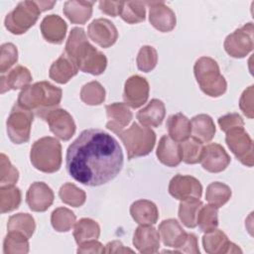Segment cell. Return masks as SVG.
Listing matches in <instances>:
<instances>
[{"label":"cell","mask_w":254,"mask_h":254,"mask_svg":"<svg viewBox=\"0 0 254 254\" xmlns=\"http://www.w3.org/2000/svg\"><path fill=\"white\" fill-rule=\"evenodd\" d=\"M123 162L118 141L97 128L83 130L68 146L65 155L68 175L88 187H98L112 181L121 172Z\"/></svg>","instance_id":"obj_1"},{"label":"cell","mask_w":254,"mask_h":254,"mask_svg":"<svg viewBox=\"0 0 254 254\" xmlns=\"http://www.w3.org/2000/svg\"><path fill=\"white\" fill-rule=\"evenodd\" d=\"M64 53L77 65L78 69L85 73L99 75L104 72L107 66L106 56L88 42L82 28L71 29L66 40Z\"/></svg>","instance_id":"obj_2"},{"label":"cell","mask_w":254,"mask_h":254,"mask_svg":"<svg viewBox=\"0 0 254 254\" xmlns=\"http://www.w3.org/2000/svg\"><path fill=\"white\" fill-rule=\"evenodd\" d=\"M62 96L63 90L60 87L49 81H38L21 90L17 103L43 118L49 111L58 108Z\"/></svg>","instance_id":"obj_3"},{"label":"cell","mask_w":254,"mask_h":254,"mask_svg":"<svg viewBox=\"0 0 254 254\" xmlns=\"http://www.w3.org/2000/svg\"><path fill=\"white\" fill-rule=\"evenodd\" d=\"M62 145L54 137L40 138L31 147V164L40 172L47 174L58 172L62 166Z\"/></svg>","instance_id":"obj_4"},{"label":"cell","mask_w":254,"mask_h":254,"mask_svg":"<svg viewBox=\"0 0 254 254\" xmlns=\"http://www.w3.org/2000/svg\"><path fill=\"white\" fill-rule=\"evenodd\" d=\"M195 79L203 93L210 97H219L225 93L227 82L220 73L216 61L209 57H201L193 65Z\"/></svg>","instance_id":"obj_5"},{"label":"cell","mask_w":254,"mask_h":254,"mask_svg":"<svg viewBox=\"0 0 254 254\" xmlns=\"http://www.w3.org/2000/svg\"><path fill=\"white\" fill-rule=\"evenodd\" d=\"M122 141L129 160L137 157L147 156L155 147L156 134L146 126L133 122L127 129H122L116 133Z\"/></svg>","instance_id":"obj_6"},{"label":"cell","mask_w":254,"mask_h":254,"mask_svg":"<svg viewBox=\"0 0 254 254\" xmlns=\"http://www.w3.org/2000/svg\"><path fill=\"white\" fill-rule=\"evenodd\" d=\"M41 13L38 1H22L6 15L5 28L14 35H22L36 24Z\"/></svg>","instance_id":"obj_7"},{"label":"cell","mask_w":254,"mask_h":254,"mask_svg":"<svg viewBox=\"0 0 254 254\" xmlns=\"http://www.w3.org/2000/svg\"><path fill=\"white\" fill-rule=\"evenodd\" d=\"M34 119L32 111L21 107L17 102L13 105L6 121L7 135L14 144L27 143L30 139Z\"/></svg>","instance_id":"obj_8"},{"label":"cell","mask_w":254,"mask_h":254,"mask_svg":"<svg viewBox=\"0 0 254 254\" xmlns=\"http://www.w3.org/2000/svg\"><path fill=\"white\" fill-rule=\"evenodd\" d=\"M225 142L233 155L246 167H253L254 146L244 127H236L226 132Z\"/></svg>","instance_id":"obj_9"},{"label":"cell","mask_w":254,"mask_h":254,"mask_svg":"<svg viewBox=\"0 0 254 254\" xmlns=\"http://www.w3.org/2000/svg\"><path fill=\"white\" fill-rule=\"evenodd\" d=\"M254 27L249 22L229 34L223 43L225 52L234 59L245 58L254 48Z\"/></svg>","instance_id":"obj_10"},{"label":"cell","mask_w":254,"mask_h":254,"mask_svg":"<svg viewBox=\"0 0 254 254\" xmlns=\"http://www.w3.org/2000/svg\"><path fill=\"white\" fill-rule=\"evenodd\" d=\"M168 190L173 197L181 201L194 200L201 197L202 186L194 177L178 174L170 181Z\"/></svg>","instance_id":"obj_11"},{"label":"cell","mask_w":254,"mask_h":254,"mask_svg":"<svg viewBox=\"0 0 254 254\" xmlns=\"http://www.w3.org/2000/svg\"><path fill=\"white\" fill-rule=\"evenodd\" d=\"M42 119L48 123L51 132L63 141H68L75 133L74 120L65 109L55 108L49 111Z\"/></svg>","instance_id":"obj_12"},{"label":"cell","mask_w":254,"mask_h":254,"mask_svg":"<svg viewBox=\"0 0 254 254\" xmlns=\"http://www.w3.org/2000/svg\"><path fill=\"white\" fill-rule=\"evenodd\" d=\"M150 86L148 80L138 74L127 78L124 84L123 100L126 105L132 108H139L149 98Z\"/></svg>","instance_id":"obj_13"},{"label":"cell","mask_w":254,"mask_h":254,"mask_svg":"<svg viewBox=\"0 0 254 254\" xmlns=\"http://www.w3.org/2000/svg\"><path fill=\"white\" fill-rule=\"evenodd\" d=\"M145 5L149 7L150 24L162 33L171 32L177 24L175 12L163 1H147Z\"/></svg>","instance_id":"obj_14"},{"label":"cell","mask_w":254,"mask_h":254,"mask_svg":"<svg viewBox=\"0 0 254 254\" xmlns=\"http://www.w3.org/2000/svg\"><path fill=\"white\" fill-rule=\"evenodd\" d=\"M89 39L101 48L113 46L118 39V31L115 25L105 18L93 20L87 28Z\"/></svg>","instance_id":"obj_15"},{"label":"cell","mask_w":254,"mask_h":254,"mask_svg":"<svg viewBox=\"0 0 254 254\" xmlns=\"http://www.w3.org/2000/svg\"><path fill=\"white\" fill-rule=\"evenodd\" d=\"M230 157L224 148L217 143H209L203 146L199 163L209 173H220L230 164Z\"/></svg>","instance_id":"obj_16"},{"label":"cell","mask_w":254,"mask_h":254,"mask_svg":"<svg viewBox=\"0 0 254 254\" xmlns=\"http://www.w3.org/2000/svg\"><path fill=\"white\" fill-rule=\"evenodd\" d=\"M54 191L43 182L33 183L26 193V202L32 211L44 212L54 202Z\"/></svg>","instance_id":"obj_17"},{"label":"cell","mask_w":254,"mask_h":254,"mask_svg":"<svg viewBox=\"0 0 254 254\" xmlns=\"http://www.w3.org/2000/svg\"><path fill=\"white\" fill-rule=\"evenodd\" d=\"M202 246L209 254L242 253V250L234 243L229 241L226 234L217 228L205 232L202 236Z\"/></svg>","instance_id":"obj_18"},{"label":"cell","mask_w":254,"mask_h":254,"mask_svg":"<svg viewBox=\"0 0 254 254\" xmlns=\"http://www.w3.org/2000/svg\"><path fill=\"white\" fill-rule=\"evenodd\" d=\"M133 245L143 254L158 252L160 248L159 231L149 224H140L134 232Z\"/></svg>","instance_id":"obj_19"},{"label":"cell","mask_w":254,"mask_h":254,"mask_svg":"<svg viewBox=\"0 0 254 254\" xmlns=\"http://www.w3.org/2000/svg\"><path fill=\"white\" fill-rule=\"evenodd\" d=\"M158 230L164 245L174 248L175 252H178L188 236V233L183 229L178 220L174 218L163 220Z\"/></svg>","instance_id":"obj_20"},{"label":"cell","mask_w":254,"mask_h":254,"mask_svg":"<svg viewBox=\"0 0 254 254\" xmlns=\"http://www.w3.org/2000/svg\"><path fill=\"white\" fill-rule=\"evenodd\" d=\"M40 29L43 38L48 43L61 45L65 38L67 25L59 15L51 14L42 20Z\"/></svg>","instance_id":"obj_21"},{"label":"cell","mask_w":254,"mask_h":254,"mask_svg":"<svg viewBox=\"0 0 254 254\" xmlns=\"http://www.w3.org/2000/svg\"><path fill=\"white\" fill-rule=\"evenodd\" d=\"M105 110L108 118L106 128L115 134L124 129V127H126L133 118V113L129 109L128 105L122 102L108 104L105 106Z\"/></svg>","instance_id":"obj_22"},{"label":"cell","mask_w":254,"mask_h":254,"mask_svg":"<svg viewBox=\"0 0 254 254\" xmlns=\"http://www.w3.org/2000/svg\"><path fill=\"white\" fill-rule=\"evenodd\" d=\"M156 155L158 160L167 167H177L182 162L180 143L173 140L169 135L161 137Z\"/></svg>","instance_id":"obj_23"},{"label":"cell","mask_w":254,"mask_h":254,"mask_svg":"<svg viewBox=\"0 0 254 254\" xmlns=\"http://www.w3.org/2000/svg\"><path fill=\"white\" fill-rule=\"evenodd\" d=\"M77 65L72 62L71 59L64 52L51 65L49 70V76L54 81L64 84L68 82L78 72Z\"/></svg>","instance_id":"obj_24"},{"label":"cell","mask_w":254,"mask_h":254,"mask_svg":"<svg viewBox=\"0 0 254 254\" xmlns=\"http://www.w3.org/2000/svg\"><path fill=\"white\" fill-rule=\"evenodd\" d=\"M32 74L30 70L23 65H16L7 74H2L0 77L1 93L9 90L23 89L30 85Z\"/></svg>","instance_id":"obj_25"},{"label":"cell","mask_w":254,"mask_h":254,"mask_svg":"<svg viewBox=\"0 0 254 254\" xmlns=\"http://www.w3.org/2000/svg\"><path fill=\"white\" fill-rule=\"evenodd\" d=\"M166 115V107L162 100L153 98L136 115L138 121L146 127H158L162 124Z\"/></svg>","instance_id":"obj_26"},{"label":"cell","mask_w":254,"mask_h":254,"mask_svg":"<svg viewBox=\"0 0 254 254\" xmlns=\"http://www.w3.org/2000/svg\"><path fill=\"white\" fill-rule=\"evenodd\" d=\"M93 1L68 0L64 2L63 12L72 24H85L92 15Z\"/></svg>","instance_id":"obj_27"},{"label":"cell","mask_w":254,"mask_h":254,"mask_svg":"<svg viewBox=\"0 0 254 254\" xmlns=\"http://www.w3.org/2000/svg\"><path fill=\"white\" fill-rule=\"evenodd\" d=\"M130 214L138 224H155L159 218L157 205L148 199H139L130 206Z\"/></svg>","instance_id":"obj_28"},{"label":"cell","mask_w":254,"mask_h":254,"mask_svg":"<svg viewBox=\"0 0 254 254\" xmlns=\"http://www.w3.org/2000/svg\"><path fill=\"white\" fill-rule=\"evenodd\" d=\"M166 127L169 136L176 142H183L190 137L191 124L190 120L183 113L172 114L168 117Z\"/></svg>","instance_id":"obj_29"},{"label":"cell","mask_w":254,"mask_h":254,"mask_svg":"<svg viewBox=\"0 0 254 254\" xmlns=\"http://www.w3.org/2000/svg\"><path fill=\"white\" fill-rule=\"evenodd\" d=\"M192 137L202 143H208L215 135V125L212 118L207 114H197L190 120Z\"/></svg>","instance_id":"obj_30"},{"label":"cell","mask_w":254,"mask_h":254,"mask_svg":"<svg viewBox=\"0 0 254 254\" xmlns=\"http://www.w3.org/2000/svg\"><path fill=\"white\" fill-rule=\"evenodd\" d=\"M99 235L100 226L91 218H81L73 225V237L77 245L89 240L98 239Z\"/></svg>","instance_id":"obj_31"},{"label":"cell","mask_w":254,"mask_h":254,"mask_svg":"<svg viewBox=\"0 0 254 254\" xmlns=\"http://www.w3.org/2000/svg\"><path fill=\"white\" fill-rule=\"evenodd\" d=\"M8 231H17L31 238L36 229L34 217L29 213H16L9 217L7 223Z\"/></svg>","instance_id":"obj_32"},{"label":"cell","mask_w":254,"mask_h":254,"mask_svg":"<svg viewBox=\"0 0 254 254\" xmlns=\"http://www.w3.org/2000/svg\"><path fill=\"white\" fill-rule=\"evenodd\" d=\"M231 194V189L227 185L220 182H213L206 188L205 199L209 204L219 208L230 199Z\"/></svg>","instance_id":"obj_33"},{"label":"cell","mask_w":254,"mask_h":254,"mask_svg":"<svg viewBox=\"0 0 254 254\" xmlns=\"http://www.w3.org/2000/svg\"><path fill=\"white\" fill-rule=\"evenodd\" d=\"M29 238L17 231H8L3 241L5 254H26L29 252Z\"/></svg>","instance_id":"obj_34"},{"label":"cell","mask_w":254,"mask_h":254,"mask_svg":"<svg viewBox=\"0 0 254 254\" xmlns=\"http://www.w3.org/2000/svg\"><path fill=\"white\" fill-rule=\"evenodd\" d=\"M122 20L128 24H138L146 17L145 2L143 1H123L120 12Z\"/></svg>","instance_id":"obj_35"},{"label":"cell","mask_w":254,"mask_h":254,"mask_svg":"<svg viewBox=\"0 0 254 254\" xmlns=\"http://www.w3.org/2000/svg\"><path fill=\"white\" fill-rule=\"evenodd\" d=\"M203 203L199 199L183 200L179 206V218L188 228L196 227V218L198 211Z\"/></svg>","instance_id":"obj_36"},{"label":"cell","mask_w":254,"mask_h":254,"mask_svg":"<svg viewBox=\"0 0 254 254\" xmlns=\"http://www.w3.org/2000/svg\"><path fill=\"white\" fill-rule=\"evenodd\" d=\"M75 220L76 217L73 211L66 207H58L51 215L52 226L58 232L69 231L76 222Z\"/></svg>","instance_id":"obj_37"},{"label":"cell","mask_w":254,"mask_h":254,"mask_svg":"<svg viewBox=\"0 0 254 254\" xmlns=\"http://www.w3.org/2000/svg\"><path fill=\"white\" fill-rule=\"evenodd\" d=\"M79 96L81 101L87 105H100L105 100V89L100 82L93 80L81 87Z\"/></svg>","instance_id":"obj_38"},{"label":"cell","mask_w":254,"mask_h":254,"mask_svg":"<svg viewBox=\"0 0 254 254\" xmlns=\"http://www.w3.org/2000/svg\"><path fill=\"white\" fill-rule=\"evenodd\" d=\"M59 196L64 203L73 207H79L83 205L86 200V194L84 190L71 183H65L61 187L59 190Z\"/></svg>","instance_id":"obj_39"},{"label":"cell","mask_w":254,"mask_h":254,"mask_svg":"<svg viewBox=\"0 0 254 254\" xmlns=\"http://www.w3.org/2000/svg\"><path fill=\"white\" fill-rule=\"evenodd\" d=\"M21 190L15 186L0 187V209L1 213L10 212L19 207L21 203Z\"/></svg>","instance_id":"obj_40"},{"label":"cell","mask_w":254,"mask_h":254,"mask_svg":"<svg viewBox=\"0 0 254 254\" xmlns=\"http://www.w3.org/2000/svg\"><path fill=\"white\" fill-rule=\"evenodd\" d=\"M196 226L201 232L211 231L218 226V208L212 204L202 205L196 218Z\"/></svg>","instance_id":"obj_41"},{"label":"cell","mask_w":254,"mask_h":254,"mask_svg":"<svg viewBox=\"0 0 254 254\" xmlns=\"http://www.w3.org/2000/svg\"><path fill=\"white\" fill-rule=\"evenodd\" d=\"M182 161L189 165L196 164L200 161L202 153V142L194 137H190L187 140L181 142Z\"/></svg>","instance_id":"obj_42"},{"label":"cell","mask_w":254,"mask_h":254,"mask_svg":"<svg viewBox=\"0 0 254 254\" xmlns=\"http://www.w3.org/2000/svg\"><path fill=\"white\" fill-rule=\"evenodd\" d=\"M158 63L157 50L152 46H143L140 48L136 58V64L138 69L144 72L153 70Z\"/></svg>","instance_id":"obj_43"},{"label":"cell","mask_w":254,"mask_h":254,"mask_svg":"<svg viewBox=\"0 0 254 254\" xmlns=\"http://www.w3.org/2000/svg\"><path fill=\"white\" fill-rule=\"evenodd\" d=\"M0 160V186H15L19 180L18 170L11 164L9 158L5 154H1Z\"/></svg>","instance_id":"obj_44"},{"label":"cell","mask_w":254,"mask_h":254,"mask_svg":"<svg viewBox=\"0 0 254 254\" xmlns=\"http://www.w3.org/2000/svg\"><path fill=\"white\" fill-rule=\"evenodd\" d=\"M18 61V50L12 43H5L0 47V72L4 74Z\"/></svg>","instance_id":"obj_45"},{"label":"cell","mask_w":254,"mask_h":254,"mask_svg":"<svg viewBox=\"0 0 254 254\" xmlns=\"http://www.w3.org/2000/svg\"><path fill=\"white\" fill-rule=\"evenodd\" d=\"M253 85H250L247 87L241 94L239 99V107L243 114L248 117L249 119H252L254 116V107H253Z\"/></svg>","instance_id":"obj_46"},{"label":"cell","mask_w":254,"mask_h":254,"mask_svg":"<svg viewBox=\"0 0 254 254\" xmlns=\"http://www.w3.org/2000/svg\"><path fill=\"white\" fill-rule=\"evenodd\" d=\"M217 122L220 129L225 133L236 127H244V121L238 113H228L220 116Z\"/></svg>","instance_id":"obj_47"},{"label":"cell","mask_w":254,"mask_h":254,"mask_svg":"<svg viewBox=\"0 0 254 254\" xmlns=\"http://www.w3.org/2000/svg\"><path fill=\"white\" fill-rule=\"evenodd\" d=\"M123 1H99L98 6L102 13L111 17H117L120 15Z\"/></svg>","instance_id":"obj_48"},{"label":"cell","mask_w":254,"mask_h":254,"mask_svg":"<svg viewBox=\"0 0 254 254\" xmlns=\"http://www.w3.org/2000/svg\"><path fill=\"white\" fill-rule=\"evenodd\" d=\"M76 252L79 254H85V253L101 254V253H105V248L99 241H97V239H93V240H89L79 244Z\"/></svg>","instance_id":"obj_49"},{"label":"cell","mask_w":254,"mask_h":254,"mask_svg":"<svg viewBox=\"0 0 254 254\" xmlns=\"http://www.w3.org/2000/svg\"><path fill=\"white\" fill-rule=\"evenodd\" d=\"M178 253H191V254H199L197 237L193 233H188L187 239L181 248L178 250Z\"/></svg>","instance_id":"obj_50"},{"label":"cell","mask_w":254,"mask_h":254,"mask_svg":"<svg viewBox=\"0 0 254 254\" xmlns=\"http://www.w3.org/2000/svg\"><path fill=\"white\" fill-rule=\"evenodd\" d=\"M133 253L134 251L128 247H125L120 241L113 240L105 245V253Z\"/></svg>","instance_id":"obj_51"}]
</instances>
